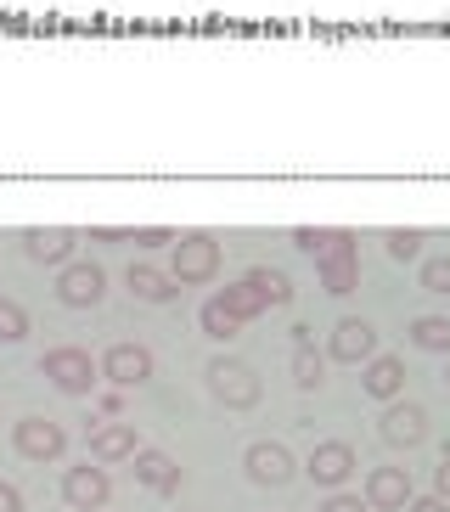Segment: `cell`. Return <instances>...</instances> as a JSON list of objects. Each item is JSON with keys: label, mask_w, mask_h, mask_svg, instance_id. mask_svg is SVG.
I'll return each mask as SVG.
<instances>
[{"label": "cell", "mask_w": 450, "mask_h": 512, "mask_svg": "<svg viewBox=\"0 0 450 512\" xmlns=\"http://www.w3.org/2000/svg\"><path fill=\"white\" fill-rule=\"evenodd\" d=\"M220 237L214 231H192V237H175V248H169V276H175V287H203L220 276Z\"/></svg>", "instance_id": "cell-1"}, {"label": "cell", "mask_w": 450, "mask_h": 512, "mask_svg": "<svg viewBox=\"0 0 450 512\" xmlns=\"http://www.w3.org/2000/svg\"><path fill=\"white\" fill-rule=\"evenodd\" d=\"M209 394L220 400V406L231 411H248L259 406V394H265V383H259V372L248 361H237V355H220V361H209Z\"/></svg>", "instance_id": "cell-2"}, {"label": "cell", "mask_w": 450, "mask_h": 512, "mask_svg": "<svg viewBox=\"0 0 450 512\" xmlns=\"http://www.w3.org/2000/svg\"><path fill=\"white\" fill-rule=\"evenodd\" d=\"M40 372H45V383H57L62 394H90V389H96V372H102V366L90 361V349L57 344V349H45V355H40Z\"/></svg>", "instance_id": "cell-3"}, {"label": "cell", "mask_w": 450, "mask_h": 512, "mask_svg": "<svg viewBox=\"0 0 450 512\" xmlns=\"http://www.w3.org/2000/svg\"><path fill=\"white\" fill-rule=\"evenodd\" d=\"M57 299L68 304V310H90V304H102L107 299V271H102V259H68L57 276Z\"/></svg>", "instance_id": "cell-4"}, {"label": "cell", "mask_w": 450, "mask_h": 512, "mask_svg": "<svg viewBox=\"0 0 450 512\" xmlns=\"http://www.w3.org/2000/svg\"><path fill=\"white\" fill-rule=\"evenodd\" d=\"M242 473L259 490H282V484H293V451H287L282 439H254L248 456H242Z\"/></svg>", "instance_id": "cell-5"}, {"label": "cell", "mask_w": 450, "mask_h": 512, "mask_svg": "<svg viewBox=\"0 0 450 512\" xmlns=\"http://www.w3.org/2000/svg\"><path fill=\"white\" fill-rule=\"evenodd\" d=\"M315 276H321V287H327L332 299H344V293H355L360 287V248H355V237H338L327 248V254H315Z\"/></svg>", "instance_id": "cell-6"}, {"label": "cell", "mask_w": 450, "mask_h": 512, "mask_svg": "<svg viewBox=\"0 0 450 512\" xmlns=\"http://www.w3.org/2000/svg\"><path fill=\"white\" fill-rule=\"evenodd\" d=\"M62 501L79 512H107V501H113V479L102 473V462H79L62 473Z\"/></svg>", "instance_id": "cell-7"}, {"label": "cell", "mask_w": 450, "mask_h": 512, "mask_svg": "<svg viewBox=\"0 0 450 512\" xmlns=\"http://www.w3.org/2000/svg\"><path fill=\"white\" fill-rule=\"evenodd\" d=\"M377 434H383L389 451H411V445L428 439V411H422L417 400H389V406H383V422H377Z\"/></svg>", "instance_id": "cell-8"}, {"label": "cell", "mask_w": 450, "mask_h": 512, "mask_svg": "<svg viewBox=\"0 0 450 512\" xmlns=\"http://www.w3.org/2000/svg\"><path fill=\"white\" fill-rule=\"evenodd\" d=\"M327 355H332V361H344V366H366V361L377 355V332H372V321L344 316L338 327L327 332Z\"/></svg>", "instance_id": "cell-9"}, {"label": "cell", "mask_w": 450, "mask_h": 512, "mask_svg": "<svg viewBox=\"0 0 450 512\" xmlns=\"http://www.w3.org/2000/svg\"><path fill=\"white\" fill-rule=\"evenodd\" d=\"M12 445L29 456V462H57V456L68 451V434H62L57 422H45V417H23L12 428Z\"/></svg>", "instance_id": "cell-10"}, {"label": "cell", "mask_w": 450, "mask_h": 512, "mask_svg": "<svg viewBox=\"0 0 450 512\" xmlns=\"http://www.w3.org/2000/svg\"><path fill=\"white\" fill-rule=\"evenodd\" d=\"M304 473H310V484L338 490V484H349V473H355V451H349L344 439H321L310 451V462H304Z\"/></svg>", "instance_id": "cell-11"}, {"label": "cell", "mask_w": 450, "mask_h": 512, "mask_svg": "<svg viewBox=\"0 0 450 512\" xmlns=\"http://www.w3.org/2000/svg\"><path fill=\"white\" fill-rule=\"evenodd\" d=\"M102 377H107V383H119V389L147 383V377H152V349H141V344H113V349L102 355Z\"/></svg>", "instance_id": "cell-12"}, {"label": "cell", "mask_w": 450, "mask_h": 512, "mask_svg": "<svg viewBox=\"0 0 450 512\" xmlns=\"http://www.w3.org/2000/svg\"><path fill=\"white\" fill-rule=\"evenodd\" d=\"M366 507L372 512H405L411 507V479H405V467H372V479H366Z\"/></svg>", "instance_id": "cell-13"}, {"label": "cell", "mask_w": 450, "mask_h": 512, "mask_svg": "<svg viewBox=\"0 0 450 512\" xmlns=\"http://www.w3.org/2000/svg\"><path fill=\"white\" fill-rule=\"evenodd\" d=\"M79 248V231L68 226H45V231H23V254L40 259V265H68Z\"/></svg>", "instance_id": "cell-14"}, {"label": "cell", "mask_w": 450, "mask_h": 512, "mask_svg": "<svg viewBox=\"0 0 450 512\" xmlns=\"http://www.w3.org/2000/svg\"><path fill=\"white\" fill-rule=\"evenodd\" d=\"M360 389L372 394V400H383V406L400 400V394H405V361H400V355H372L366 372H360Z\"/></svg>", "instance_id": "cell-15"}, {"label": "cell", "mask_w": 450, "mask_h": 512, "mask_svg": "<svg viewBox=\"0 0 450 512\" xmlns=\"http://www.w3.org/2000/svg\"><path fill=\"white\" fill-rule=\"evenodd\" d=\"M124 282H130V293L141 304H169L180 293L175 287V276L169 271H158V265H152V259H130V271H124Z\"/></svg>", "instance_id": "cell-16"}, {"label": "cell", "mask_w": 450, "mask_h": 512, "mask_svg": "<svg viewBox=\"0 0 450 512\" xmlns=\"http://www.w3.org/2000/svg\"><path fill=\"white\" fill-rule=\"evenodd\" d=\"M130 462H135V484L152 490V496H169V490L180 484V462L164 456V451H135Z\"/></svg>", "instance_id": "cell-17"}, {"label": "cell", "mask_w": 450, "mask_h": 512, "mask_svg": "<svg viewBox=\"0 0 450 512\" xmlns=\"http://www.w3.org/2000/svg\"><path fill=\"white\" fill-rule=\"evenodd\" d=\"M141 451V434L124 428V422H102V428H90V456L96 462H130Z\"/></svg>", "instance_id": "cell-18"}, {"label": "cell", "mask_w": 450, "mask_h": 512, "mask_svg": "<svg viewBox=\"0 0 450 512\" xmlns=\"http://www.w3.org/2000/svg\"><path fill=\"white\" fill-rule=\"evenodd\" d=\"M214 299H220L225 310H231V316L242 321V327H248V321H254V316H265V310H270V304L259 299V287L248 282V276H242V282H225L220 293H214Z\"/></svg>", "instance_id": "cell-19"}, {"label": "cell", "mask_w": 450, "mask_h": 512, "mask_svg": "<svg viewBox=\"0 0 450 512\" xmlns=\"http://www.w3.org/2000/svg\"><path fill=\"white\" fill-rule=\"evenodd\" d=\"M248 282L259 287V299H265L270 310H282V304H293V282H287V271H270V265H254V271H248Z\"/></svg>", "instance_id": "cell-20"}, {"label": "cell", "mask_w": 450, "mask_h": 512, "mask_svg": "<svg viewBox=\"0 0 450 512\" xmlns=\"http://www.w3.org/2000/svg\"><path fill=\"white\" fill-rule=\"evenodd\" d=\"M411 344L434 349V355H450V316H417L411 321Z\"/></svg>", "instance_id": "cell-21"}, {"label": "cell", "mask_w": 450, "mask_h": 512, "mask_svg": "<svg viewBox=\"0 0 450 512\" xmlns=\"http://www.w3.org/2000/svg\"><path fill=\"white\" fill-rule=\"evenodd\" d=\"M197 321H203V332H209L214 344H231V338L242 332V321L231 316V310H225L220 299H209V304H203V310H197Z\"/></svg>", "instance_id": "cell-22"}, {"label": "cell", "mask_w": 450, "mask_h": 512, "mask_svg": "<svg viewBox=\"0 0 450 512\" xmlns=\"http://www.w3.org/2000/svg\"><path fill=\"white\" fill-rule=\"evenodd\" d=\"M23 338H29V310L0 293V344H23Z\"/></svg>", "instance_id": "cell-23"}, {"label": "cell", "mask_w": 450, "mask_h": 512, "mask_svg": "<svg viewBox=\"0 0 450 512\" xmlns=\"http://www.w3.org/2000/svg\"><path fill=\"white\" fill-rule=\"evenodd\" d=\"M321 377H327V361L315 355V349H293V383H299L304 394L321 389Z\"/></svg>", "instance_id": "cell-24"}, {"label": "cell", "mask_w": 450, "mask_h": 512, "mask_svg": "<svg viewBox=\"0 0 450 512\" xmlns=\"http://www.w3.org/2000/svg\"><path fill=\"white\" fill-rule=\"evenodd\" d=\"M383 248H389V259H417L422 248H428V237H422V231H383Z\"/></svg>", "instance_id": "cell-25"}, {"label": "cell", "mask_w": 450, "mask_h": 512, "mask_svg": "<svg viewBox=\"0 0 450 512\" xmlns=\"http://www.w3.org/2000/svg\"><path fill=\"white\" fill-rule=\"evenodd\" d=\"M422 287H428V293H450V254L422 259Z\"/></svg>", "instance_id": "cell-26"}, {"label": "cell", "mask_w": 450, "mask_h": 512, "mask_svg": "<svg viewBox=\"0 0 450 512\" xmlns=\"http://www.w3.org/2000/svg\"><path fill=\"white\" fill-rule=\"evenodd\" d=\"M338 237H344V231H310V226H304V231H293V242H299L304 254H327V248H332Z\"/></svg>", "instance_id": "cell-27"}, {"label": "cell", "mask_w": 450, "mask_h": 512, "mask_svg": "<svg viewBox=\"0 0 450 512\" xmlns=\"http://www.w3.org/2000/svg\"><path fill=\"white\" fill-rule=\"evenodd\" d=\"M135 248H141V254H158V248H175V231H164V226H147V231H135Z\"/></svg>", "instance_id": "cell-28"}, {"label": "cell", "mask_w": 450, "mask_h": 512, "mask_svg": "<svg viewBox=\"0 0 450 512\" xmlns=\"http://www.w3.org/2000/svg\"><path fill=\"white\" fill-rule=\"evenodd\" d=\"M315 512H372V507H366V496H344V490H332Z\"/></svg>", "instance_id": "cell-29"}, {"label": "cell", "mask_w": 450, "mask_h": 512, "mask_svg": "<svg viewBox=\"0 0 450 512\" xmlns=\"http://www.w3.org/2000/svg\"><path fill=\"white\" fill-rule=\"evenodd\" d=\"M0 512H23V490L12 479H0Z\"/></svg>", "instance_id": "cell-30"}, {"label": "cell", "mask_w": 450, "mask_h": 512, "mask_svg": "<svg viewBox=\"0 0 450 512\" xmlns=\"http://www.w3.org/2000/svg\"><path fill=\"white\" fill-rule=\"evenodd\" d=\"M405 512H450V501L445 496H411V507Z\"/></svg>", "instance_id": "cell-31"}, {"label": "cell", "mask_w": 450, "mask_h": 512, "mask_svg": "<svg viewBox=\"0 0 450 512\" xmlns=\"http://www.w3.org/2000/svg\"><path fill=\"white\" fill-rule=\"evenodd\" d=\"M434 496H445L450 501V456L439 462V479H434Z\"/></svg>", "instance_id": "cell-32"}, {"label": "cell", "mask_w": 450, "mask_h": 512, "mask_svg": "<svg viewBox=\"0 0 450 512\" xmlns=\"http://www.w3.org/2000/svg\"><path fill=\"white\" fill-rule=\"evenodd\" d=\"M124 411V394H102V417H119Z\"/></svg>", "instance_id": "cell-33"}, {"label": "cell", "mask_w": 450, "mask_h": 512, "mask_svg": "<svg viewBox=\"0 0 450 512\" xmlns=\"http://www.w3.org/2000/svg\"><path fill=\"white\" fill-rule=\"evenodd\" d=\"M445 383H450V366H445Z\"/></svg>", "instance_id": "cell-34"}]
</instances>
